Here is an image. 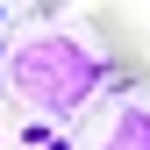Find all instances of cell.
I'll return each mask as SVG.
<instances>
[{
	"instance_id": "obj_1",
	"label": "cell",
	"mask_w": 150,
	"mask_h": 150,
	"mask_svg": "<svg viewBox=\"0 0 150 150\" xmlns=\"http://www.w3.org/2000/svg\"><path fill=\"white\" fill-rule=\"evenodd\" d=\"M107 86V57L71 29H43L29 43L7 50V93L29 107L43 129H64L93 107V93Z\"/></svg>"
},
{
	"instance_id": "obj_3",
	"label": "cell",
	"mask_w": 150,
	"mask_h": 150,
	"mask_svg": "<svg viewBox=\"0 0 150 150\" xmlns=\"http://www.w3.org/2000/svg\"><path fill=\"white\" fill-rule=\"evenodd\" d=\"M0 93H7V43H0Z\"/></svg>"
},
{
	"instance_id": "obj_5",
	"label": "cell",
	"mask_w": 150,
	"mask_h": 150,
	"mask_svg": "<svg viewBox=\"0 0 150 150\" xmlns=\"http://www.w3.org/2000/svg\"><path fill=\"white\" fill-rule=\"evenodd\" d=\"M0 150H7V129H0Z\"/></svg>"
},
{
	"instance_id": "obj_2",
	"label": "cell",
	"mask_w": 150,
	"mask_h": 150,
	"mask_svg": "<svg viewBox=\"0 0 150 150\" xmlns=\"http://www.w3.org/2000/svg\"><path fill=\"white\" fill-rule=\"evenodd\" d=\"M93 150H150V100H115Z\"/></svg>"
},
{
	"instance_id": "obj_6",
	"label": "cell",
	"mask_w": 150,
	"mask_h": 150,
	"mask_svg": "<svg viewBox=\"0 0 150 150\" xmlns=\"http://www.w3.org/2000/svg\"><path fill=\"white\" fill-rule=\"evenodd\" d=\"M50 150H64V143H50Z\"/></svg>"
},
{
	"instance_id": "obj_4",
	"label": "cell",
	"mask_w": 150,
	"mask_h": 150,
	"mask_svg": "<svg viewBox=\"0 0 150 150\" xmlns=\"http://www.w3.org/2000/svg\"><path fill=\"white\" fill-rule=\"evenodd\" d=\"M0 29H7V0H0Z\"/></svg>"
}]
</instances>
